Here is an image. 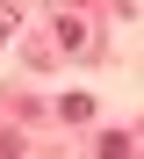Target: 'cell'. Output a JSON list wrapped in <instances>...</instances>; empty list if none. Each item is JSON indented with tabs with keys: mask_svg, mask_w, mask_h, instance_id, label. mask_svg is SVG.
Here are the masks:
<instances>
[{
	"mask_svg": "<svg viewBox=\"0 0 144 159\" xmlns=\"http://www.w3.org/2000/svg\"><path fill=\"white\" fill-rule=\"evenodd\" d=\"M58 43H65V51H94V36H86V22H72V15H58Z\"/></svg>",
	"mask_w": 144,
	"mask_h": 159,
	"instance_id": "obj_1",
	"label": "cell"
},
{
	"mask_svg": "<svg viewBox=\"0 0 144 159\" xmlns=\"http://www.w3.org/2000/svg\"><path fill=\"white\" fill-rule=\"evenodd\" d=\"M7 36H15V7L0 0V43H7Z\"/></svg>",
	"mask_w": 144,
	"mask_h": 159,
	"instance_id": "obj_2",
	"label": "cell"
}]
</instances>
